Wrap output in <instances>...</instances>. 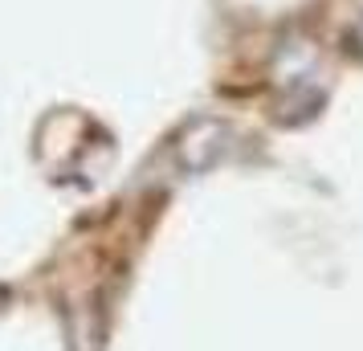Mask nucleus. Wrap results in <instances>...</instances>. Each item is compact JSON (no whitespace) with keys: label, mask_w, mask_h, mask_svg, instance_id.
<instances>
[{"label":"nucleus","mask_w":363,"mask_h":351,"mask_svg":"<svg viewBox=\"0 0 363 351\" xmlns=\"http://www.w3.org/2000/svg\"><path fill=\"white\" fill-rule=\"evenodd\" d=\"M0 302H4V290H0Z\"/></svg>","instance_id":"1"}]
</instances>
